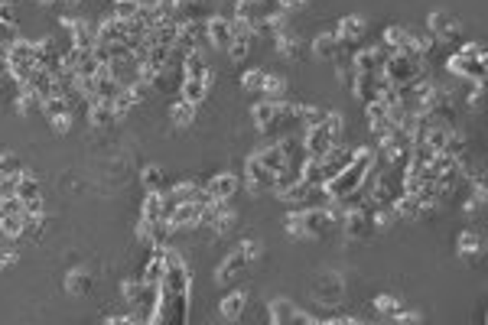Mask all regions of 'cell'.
I'll use <instances>...</instances> for the list:
<instances>
[{"label":"cell","instance_id":"obj_1","mask_svg":"<svg viewBox=\"0 0 488 325\" xmlns=\"http://www.w3.org/2000/svg\"><path fill=\"white\" fill-rule=\"evenodd\" d=\"M371 150H355V157H352V163H348L342 173H336L332 179H326L322 183V189H326L329 199H345V195L358 192L364 185V176L371 173Z\"/></svg>","mask_w":488,"mask_h":325},{"label":"cell","instance_id":"obj_2","mask_svg":"<svg viewBox=\"0 0 488 325\" xmlns=\"http://www.w3.org/2000/svg\"><path fill=\"white\" fill-rule=\"evenodd\" d=\"M342 127H345V121H342V114H336V111H326V117H322L319 124L306 127V133H303V150H306V157L319 159L326 150L342 143Z\"/></svg>","mask_w":488,"mask_h":325},{"label":"cell","instance_id":"obj_3","mask_svg":"<svg viewBox=\"0 0 488 325\" xmlns=\"http://www.w3.org/2000/svg\"><path fill=\"white\" fill-rule=\"evenodd\" d=\"M261 251H264V247H261V241H254V237H248V241H241L238 247H235V251H231L228 257H225V264L218 267V270H215V280L222 283V286H228V283H235L241 277V273H244V267L251 264V260H258L261 257Z\"/></svg>","mask_w":488,"mask_h":325},{"label":"cell","instance_id":"obj_4","mask_svg":"<svg viewBox=\"0 0 488 325\" xmlns=\"http://www.w3.org/2000/svg\"><path fill=\"white\" fill-rule=\"evenodd\" d=\"M388 88V79H384L381 72H355V79H352V91L362 105H371L381 98V91Z\"/></svg>","mask_w":488,"mask_h":325},{"label":"cell","instance_id":"obj_5","mask_svg":"<svg viewBox=\"0 0 488 325\" xmlns=\"http://www.w3.org/2000/svg\"><path fill=\"white\" fill-rule=\"evenodd\" d=\"M312 296L319 306H338L345 299V283L338 273H322L319 280L312 283Z\"/></svg>","mask_w":488,"mask_h":325},{"label":"cell","instance_id":"obj_6","mask_svg":"<svg viewBox=\"0 0 488 325\" xmlns=\"http://www.w3.org/2000/svg\"><path fill=\"white\" fill-rule=\"evenodd\" d=\"M205 202V199H202ZM202 202H179L166 211V221L173 231H183V228H199L202 225Z\"/></svg>","mask_w":488,"mask_h":325},{"label":"cell","instance_id":"obj_7","mask_svg":"<svg viewBox=\"0 0 488 325\" xmlns=\"http://www.w3.org/2000/svg\"><path fill=\"white\" fill-rule=\"evenodd\" d=\"M62 27L69 29L72 46H75V49H95V43H98V27H95V23H88V20L65 17Z\"/></svg>","mask_w":488,"mask_h":325},{"label":"cell","instance_id":"obj_8","mask_svg":"<svg viewBox=\"0 0 488 325\" xmlns=\"http://www.w3.org/2000/svg\"><path fill=\"white\" fill-rule=\"evenodd\" d=\"M157 293L160 290H153V286H147L143 280H127L124 283V299H127V306L131 309H153L157 306Z\"/></svg>","mask_w":488,"mask_h":325},{"label":"cell","instance_id":"obj_9","mask_svg":"<svg viewBox=\"0 0 488 325\" xmlns=\"http://www.w3.org/2000/svg\"><path fill=\"white\" fill-rule=\"evenodd\" d=\"M238 176H231V173H222V176L209 179V183L202 185V195L209 199V202H228L231 195L238 192Z\"/></svg>","mask_w":488,"mask_h":325},{"label":"cell","instance_id":"obj_10","mask_svg":"<svg viewBox=\"0 0 488 325\" xmlns=\"http://www.w3.org/2000/svg\"><path fill=\"white\" fill-rule=\"evenodd\" d=\"M446 65H449V72L466 75V79H475V81L485 79V55H462V53H456L453 59L446 62Z\"/></svg>","mask_w":488,"mask_h":325},{"label":"cell","instance_id":"obj_11","mask_svg":"<svg viewBox=\"0 0 488 325\" xmlns=\"http://www.w3.org/2000/svg\"><path fill=\"white\" fill-rule=\"evenodd\" d=\"M459 33H462L459 20L443 13V10H436L433 17H430V36H436L440 43H453V39H459Z\"/></svg>","mask_w":488,"mask_h":325},{"label":"cell","instance_id":"obj_12","mask_svg":"<svg viewBox=\"0 0 488 325\" xmlns=\"http://www.w3.org/2000/svg\"><path fill=\"white\" fill-rule=\"evenodd\" d=\"M384 59H388V49H384V43L368 46V49H362V53L352 55V69H355V72H381Z\"/></svg>","mask_w":488,"mask_h":325},{"label":"cell","instance_id":"obj_13","mask_svg":"<svg viewBox=\"0 0 488 325\" xmlns=\"http://www.w3.org/2000/svg\"><path fill=\"white\" fill-rule=\"evenodd\" d=\"M270 322L290 325V322H312V316H306L303 309H296L290 299H274L270 303Z\"/></svg>","mask_w":488,"mask_h":325},{"label":"cell","instance_id":"obj_14","mask_svg":"<svg viewBox=\"0 0 488 325\" xmlns=\"http://www.w3.org/2000/svg\"><path fill=\"white\" fill-rule=\"evenodd\" d=\"M352 157H355V153H348V150H342V143H336V147H332V150H326V153H322V157H319L322 176H326V179H332V176H336V173H342V169H345L348 163H352Z\"/></svg>","mask_w":488,"mask_h":325},{"label":"cell","instance_id":"obj_15","mask_svg":"<svg viewBox=\"0 0 488 325\" xmlns=\"http://www.w3.org/2000/svg\"><path fill=\"white\" fill-rule=\"evenodd\" d=\"M183 79H202L205 85H212V72H209V62H205V55L199 53V49H192V53L183 55Z\"/></svg>","mask_w":488,"mask_h":325},{"label":"cell","instance_id":"obj_16","mask_svg":"<svg viewBox=\"0 0 488 325\" xmlns=\"http://www.w3.org/2000/svg\"><path fill=\"white\" fill-rule=\"evenodd\" d=\"M312 53H316V59H322V62H336L338 55L345 53V46L338 43L336 33H322L312 39Z\"/></svg>","mask_w":488,"mask_h":325},{"label":"cell","instance_id":"obj_17","mask_svg":"<svg viewBox=\"0 0 488 325\" xmlns=\"http://www.w3.org/2000/svg\"><path fill=\"white\" fill-rule=\"evenodd\" d=\"M205 39H209L212 46H218V49H225V46L231 43V17L205 20Z\"/></svg>","mask_w":488,"mask_h":325},{"label":"cell","instance_id":"obj_18","mask_svg":"<svg viewBox=\"0 0 488 325\" xmlns=\"http://www.w3.org/2000/svg\"><path fill=\"white\" fill-rule=\"evenodd\" d=\"M336 36H338V43H342V46L358 43V39L364 36V17H358V13H352V17H342V20H338Z\"/></svg>","mask_w":488,"mask_h":325},{"label":"cell","instance_id":"obj_19","mask_svg":"<svg viewBox=\"0 0 488 325\" xmlns=\"http://www.w3.org/2000/svg\"><path fill=\"white\" fill-rule=\"evenodd\" d=\"M244 309H248V293H244V290H235V293H228V296L222 299L218 312H222V319L235 322V319L244 316Z\"/></svg>","mask_w":488,"mask_h":325},{"label":"cell","instance_id":"obj_20","mask_svg":"<svg viewBox=\"0 0 488 325\" xmlns=\"http://www.w3.org/2000/svg\"><path fill=\"white\" fill-rule=\"evenodd\" d=\"M169 205H179V202H202V183H195V179H186V183H176V189L166 195Z\"/></svg>","mask_w":488,"mask_h":325},{"label":"cell","instance_id":"obj_21","mask_svg":"<svg viewBox=\"0 0 488 325\" xmlns=\"http://www.w3.org/2000/svg\"><path fill=\"white\" fill-rule=\"evenodd\" d=\"M169 208H173V205H169V199L163 192H147V202H143L140 218L143 221H160V218H166Z\"/></svg>","mask_w":488,"mask_h":325},{"label":"cell","instance_id":"obj_22","mask_svg":"<svg viewBox=\"0 0 488 325\" xmlns=\"http://www.w3.org/2000/svg\"><path fill=\"white\" fill-rule=\"evenodd\" d=\"M410 39H414V33L404 29V27H388L384 29V49H388V53H407Z\"/></svg>","mask_w":488,"mask_h":325},{"label":"cell","instance_id":"obj_23","mask_svg":"<svg viewBox=\"0 0 488 325\" xmlns=\"http://www.w3.org/2000/svg\"><path fill=\"white\" fill-rule=\"evenodd\" d=\"M88 121H91V127H98V131H105V127H111V124L117 121L114 117V111H111V101H91V107H88Z\"/></svg>","mask_w":488,"mask_h":325},{"label":"cell","instance_id":"obj_24","mask_svg":"<svg viewBox=\"0 0 488 325\" xmlns=\"http://www.w3.org/2000/svg\"><path fill=\"white\" fill-rule=\"evenodd\" d=\"M179 95H183V101H189V105H202L205 95H209V85H205L202 79H183L179 81Z\"/></svg>","mask_w":488,"mask_h":325},{"label":"cell","instance_id":"obj_25","mask_svg":"<svg viewBox=\"0 0 488 325\" xmlns=\"http://www.w3.org/2000/svg\"><path fill=\"white\" fill-rule=\"evenodd\" d=\"M195 107H199V105H189V101H183V98H179L176 105L169 107V121H173V127L186 131L189 124L195 121Z\"/></svg>","mask_w":488,"mask_h":325},{"label":"cell","instance_id":"obj_26","mask_svg":"<svg viewBox=\"0 0 488 325\" xmlns=\"http://www.w3.org/2000/svg\"><path fill=\"white\" fill-rule=\"evenodd\" d=\"M459 254L466 264H475V257L482 254V237L475 231H462L459 234Z\"/></svg>","mask_w":488,"mask_h":325},{"label":"cell","instance_id":"obj_27","mask_svg":"<svg viewBox=\"0 0 488 325\" xmlns=\"http://www.w3.org/2000/svg\"><path fill=\"white\" fill-rule=\"evenodd\" d=\"M65 290H69L72 296H85V293H91V273L72 270L69 277H65Z\"/></svg>","mask_w":488,"mask_h":325},{"label":"cell","instance_id":"obj_28","mask_svg":"<svg viewBox=\"0 0 488 325\" xmlns=\"http://www.w3.org/2000/svg\"><path fill=\"white\" fill-rule=\"evenodd\" d=\"M261 95H267L270 101L286 95V75H264V85H261Z\"/></svg>","mask_w":488,"mask_h":325},{"label":"cell","instance_id":"obj_29","mask_svg":"<svg viewBox=\"0 0 488 325\" xmlns=\"http://www.w3.org/2000/svg\"><path fill=\"white\" fill-rule=\"evenodd\" d=\"M274 43H277V49H280V55H284V59H300V53H303V43H300V39H296V36H293V33L277 36Z\"/></svg>","mask_w":488,"mask_h":325},{"label":"cell","instance_id":"obj_30","mask_svg":"<svg viewBox=\"0 0 488 325\" xmlns=\"http://www.w3.org/2000/svg\"><path fill=\"white\" fill-rule=\"evenodd\" d=\"M23 215L27 211H20V215H0V234H7V237L23 234Z\"/></svg>","mask_w":488,"mask_h":325},{"label":"cell","instance_id":"obj_31","mask_svg":"<svg viewBox=\"0 0 488 325\" xmlns=\"http://www.w3.org/2000/svg\"><path fill=\"white\" fill-rule=\"evenodd\" d=\"M140 0H114V7H111V17L117 20H133L137 13H140Z\"/></svg>","mask_w":488,"mask_h":325},{"label":"cell","instance_id":"obj_32","mask_svg":"<svg viewBox=\"0 0 488 325\" xmlns=\"http://www.w3.org/2000/svg\"><path fill=\"white\" fill-rule=\"evenodd\" d=\"M39 105H43V98L36 95V91L20 88V101H17V111H20V114H36V111H39Z\"/></svg>","mask_w":488,"mask_h":325},{"label":"cell","instance_id":"obj_33","mask_svg":"<svg viewBox=\"0 0 488 325\" xmlns=\"http://www.w3.org/2000/svg\"><path fill=\"white\" fill-rule=\"evenodd\" d=\"M23 173V166H20V159L13 157V153H0V179H13Z\"/></svg>","mask_w":488,"mask_h":325},{"label":"cell","instance_id":"obj_34","mask_svg":"<svg viewBox=\"0 0 488 325\" xmlns=\"http://www.w3.org/2000/svg\"><path fill=\"white\" fill-rule=\"evenodd\" d=\"M264 75H267L264 69L244 72V75H241V88H244V91H261V85H264Z\"/></svg>","mask_w":488,"mask_h":325},{"label":"cell","instance_id":"obj_35","mask_svg":"<svg viewBox=\"0 0 488 325\" xmlns=\"http://www.w3.org/2000/svg\"><path fill=\"white\" fill-rule=\"evenodd\" d=\"M140 179H143V185H147L150 192H163V173L157 166H147Z\"/></svg>","mask_w":488,"mask_h":325},{"label":"cell","instance_id":"obj_36","mask_svg":"<svg viewBox=\"0 0 488 325\" xmlns=\"http://www.w3.org/2000/svg\"><path fill=\"white\" fill-rule=\"evenodd\" d=\"M374 309H378V312H384V316H394V312L400 309V299L390 296V293H388V296H378V299H374Z\"/></svg>","mask_w":488,"mask_h":325},{"label":"cell","instance_id":"obj_37","mask_svg":"<svg viewBox=\"0 0 488 325\" xmlns=\"http://www.w3.org/2000/svg\"><path fill=\"white\" fill-rule=\"evenodd\" d=\"M284 228H286V234H290V237H296V241H300V237H303V218H300V208L286 215Z\"/></svg>","mask_w":488,"mask_h":325},{"label":"cell","instance_id":"obj_38","mask_svg":"<svg viewBox=\"0 0 488 325\" xmlns=\"http://www.w3.org/2000/svg\"><path fill=\"white\" fill-rule=\"evenodd\" d=\"M72 121H75V111H65V114L49 117V124H53V131H55V133H69Z\"/></svg>","mask_w":488,"mask_h":325},{"label":"cell","instance_id":"obj_39","mask_svg":"<svg viewBox=\"0 0 488 325\" xmlns=\"http://www.w3.org/2000/svg\"><path fill=\"white\" fill-rule=\"evenodd\" d=\"M0 23H17V13H13V4L0 0Z\"/></svg>","mask_w":488,"mask_h":325},{"label":"cell","instance_id":"obj_40","mask_svg":"<svg viewBox=\"0 0 488 325\" xmlns=\"http://www.w3.org/2000/svg\"><path fill=\"white\" fill-rule=\"evenodd\" d=\"M482 105H485V88H482V81H479V88L469 95V107H472V111H479Z\"/></svg>","mask_w":488,"mask_h":325},{"label":"cell","instance_id":"obj_41","mask_svg":"<svg viewBox=\"0 0 488 325\" xmlns=\"http://www.w3.org/2000/svg\"><path fill=\"white\" fill-rule=\"evenodd\" d=\"M13 260H17V254H13V251H4V247H0V270L13 267Z\"/></svg>","mask_w":488,"mask_h":325},{"label":"cell","instance_id":"obj_42","mask_svg":"<svg viewBox=\"0 0 488 325\" xmlns=\"http://www.w3.org/2000/svg\"><path fill=\"white\" fill-rule=\"evenodd\" d=\"M277 4H280V10H286V13H290V10L306 7V0H277Z\"/></svg>","mask_w":488,"mask_h":325},{"label":"cell","instance_id":"obj_43","mask_svg":"<svg viewBox=\"0 0 488 325\" xmlns=\"http://www.w3.org/2000/svg\"><path fill=\"white\" fill-rule=\"evenodd\" d=\"M62 4H69V7H75V4H81V0H62Z\"/></svg>","mask_w":488,"mask_h":325},{"label":"cell","instance_id":"obj_44","mask_svg":"<svg viewBox=\"0 0 488 325\" xmlns=\"http://www.w3.org/2000/svg\"><path fill=\"white\" fill-rule=\"evenodd\" d=\"M39 4H55V0H39Z\"/></svg>","mask_w":488,"mask_h":325},{"label":"cell","instance_id":"obj_45","mask_svg":"<svg viewBox=\"0 0 488 325\" xmlns=\"http://www.w3.org/2000/svg\"><path fill=\"white\" fill-rule=\"evenodd\" d=\"M199 4H205V0H199Z\"/></svg>","mask_w":488,"mask_h":325}]
</instances>
